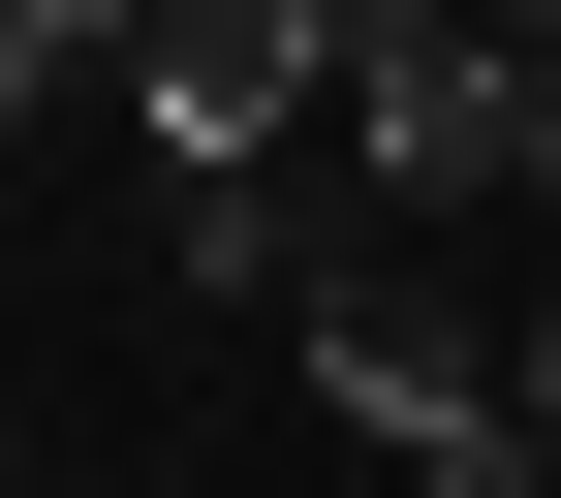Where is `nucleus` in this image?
I'll list each match as a JSON object with an SVG mask.
<instances>
[{
	"instance_id": "nucleus-1",
	"label": "nucleus",
	"mask_w": 561,
	"mask_h": 498,
	"mask_svg": "<svg viewBox=\"0 0 561 498\" xmlns=\"http://www.w3.org/2000/svg\"><path fill=\"white\" fill-rule=\"evenodd\" d=\"M280 343H312V405H343V437H405L437 498H530V374L437 312V280H343V312H280Z\"/></svg>"
},
{
	"instance_id": "nucleus-2",
	"label": "nucleus",
	"mask_w": 561,
	"mask_h": 498,
	"mask_svg": "<svg viewBox=\"0 0 561 498\" xmlns=\"http://www.w3.org/2000/svg\"><path fill=\"white\" fill-rule=\"evenodd\" d=\"M343 157H375L405 219H468V187H530V62L468 32V0H343Z\"/></svg>"
},
{
	"instance_id": "nucleus-3",
	"label": "nucleus",
	"mask_w": 561,
	"mask_h": 498,
	"mask_svg": "<svg viewBox=\"0 0 561 498\" xmlns=\"http://www.w3.org/2000/svg\"><path fill=\"white\" fill-rule=\"evenodd\" d=\"M125 125H157V187L312 157V125H343V0H157V32H125Z\"/></svg>"
},
{
	"instance_id": "nucleus-4",
	"label": "nucleus",
	"mask_w": 561,
	"mask_h": 498,
	"mask_svg": "<svg viewBox=\"0 0 561 498\" xmlns=\"http://www.w3.org/2000/svg\"><path fill=\"white\" fill-rule=\"evenodd\" d=\"M187 280H219V312H343V219L280 157H219V187H187Z\"/></svg>"
},
{
	"instance_id": "nucleus-5",
	"label": "nucleus",
	"mask_w": 561,
	"mask_h": 498,
	"mask_svg": "<svg viewBox=\"0 0 561 498\" xmlns=\"http://www.w3.org/2000/svg\"><path fill=\"white\" fill-rule=\"evenodd\" d=\"M125 32H157V0H0V157H32L62 94H125Z\"/></svg>"
},
{
	"instance_id": "nucleus-6",
	"label": "nucleus",
	"mask_w": 561,
	"mask_h": 498,
	"mask_svg": "<svg viewBox=\"0 0 561 498\" xmlns=\"http://www.w3.org/2000/svg\"><path fill=\"white\" fill-rule=\"evenodd\" d=\"M500 374H530V467H561V312H530V343H500Z\"/></svg>"
},
{
	"instance_id": "nucleus-7",
	"label": "nucleus",
	"mask_w": 561,
	"mask_h": 498,
	"mask_svg": "<svg viewBox=\"0 0 561 498\" xmlns=\"http://www.w3.org/2000/svg\"><path fill=\"white\" fill-rule=\"evenodd\" d=\"M468 32H500V62H561V0H468Z\"/></svg>"
},
{
	"instance_id": "nucleus-8",
	"label": "nucleus",
	"mask_w": 561,
	"mask_h": 498,
	"mask_svg": "<svg viewBox=\"0 0 561 498\" xmlns=\"http://www.w3.org/2000/svg\"><path fill=\"white\" fill-rule=\"evenodd\" d=\"M530 187H561V62H530Z\"/></svg>"
}]
</instances>
